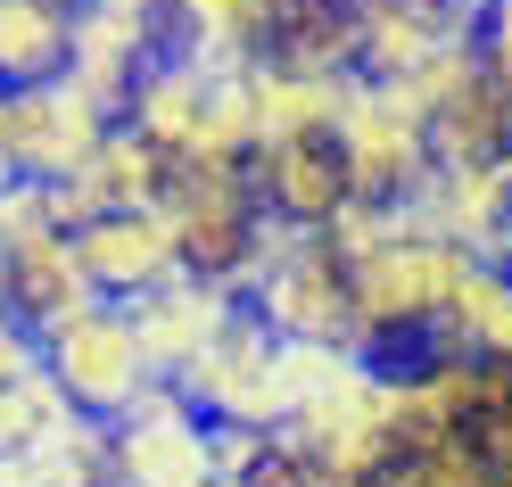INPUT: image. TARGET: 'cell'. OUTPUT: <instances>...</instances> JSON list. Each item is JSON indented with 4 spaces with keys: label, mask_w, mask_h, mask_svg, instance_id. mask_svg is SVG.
I'll list each match as a JSON object with an SVG mask.
<instances>
[{
    "label": "cell",
    "mask_w": 512,
    "mask_h": 487,
    "mask_svg": "<svg viewBox=\"0 0 512 487\" xmlns=\"http://www.w3.org/2000/svg\"><path fill=\"white\" fill-rule=\"evenodd\" d=\"M347 83H356V75H298V67H273V58H256V67H248L256 149H265V141H331Z\"/></svg>",
    "instance_id": "obj_21"
},
{
    "label": "cell",
    "mask_w": 512,
    "mask_h": 487,
    "mask_svg": "<svg viewBox=\"0 0 512 487\" xmlns=\"http://www.w3.org/2000/svg\"><path fill=\"white\" fill-rule=\"evenodd\" d=\"M223 75H240V67H207L199 50H157L141 67V83H133V100H124V124L182 166L190 141H199V124H207V108H215V91H223Z\"/></svg>",
    "instance_id": "obj_14"
},
{
    "label": "cell",
    "mask_w": 512,
    "mask_h": 487,
    "mask_svg": "<svg viewBox=\"0 0 512 487\" xmlns=\"http://www.w3.org/2000/svg\"><path fill=\"white\" fill-rule=\"evenodd\" d=\"M248 182H256V199H265V215L298 223V232H323V223L356 199L347 157L331 141H265L248 157Z\"/></svg>",
    "instance_id": "obj_16"
},
{
    "label": "cell",
    "mask_w": 512,
    "mask_h": 487,
    "mask_svg": "<svg viewBox=\"0 0 512 487\" xmlns=\"http://www.w3.org/2000/svg\"><path fill=\"white\" fill-rule=\"evenodd\" d=\"M281 438H290L306 463H323L339 487H372L380 471L397 463V438H389V372L372 364H347V380H331L314 405H298L281 421Z\"/></svg>",
    "instance_id": "obj_6"
},
{
    "label": "cell",
    "mask_w": 512,
    "mask_h": 487,
    "mask_svg": "<svg viewBox=\"0 0 512 487\" xmlns=\"http://www.w3.org/2000/svg\"><path fill=\"white\" fill-rule=\"evenodd\" d=\"M347 9H364V0H347Z\"/></svg>",
    "instance_id": "obj_37"
},
{
    "label": "cell",
    "mask_w": 512,
    "mask_h": 487,
    "mask_svg": "<svg viewBox=\"0 0 512 487\" xmlns=\"http://www.w3.org/2000/svg\"><path fill=\"white\" fill-rule=\"evenodd\" d=\"M248 314L273 339H339L356 347V273L331 256L323 232H281V248L265 256V273L248 281Z\"/></svg>",
    "instance_id": "obj_4"
},
{
    "label": "cell",
    "mask_w": 512,
    "mask_h": 487,
    "mask_svg": "<svg viewBox=\"0 0 512 487\" xmlns=\"http://www.w3.org/2000/svg\"><path fill=\"white\" fill-rule=\"evenodd\" d=\"M34 364H42V331H34V322H25L9 298H0V388H9V380H25Z\"/></svg>",
    "instance_id": "obj_30"
},
{
    "label": "cell",
    "mask_w": 512,
    "mask_h": 487,
    "mask_svg": "<svg viewBox=\"0 0 512 487\" xmlns=\"http://www.w3.org/2000/svg\"><path fill=\"white\" fill-rule=\"evenodd\" d=\"M67 413H75V405H67V388H58V380L34 364L25 380L0 388V454H34V446H42Z\"/></svg>",
    "instance_id": "obj_26"
},
{
    "label": "cell",
    "mask_w": 512,
    "mask_h": 487,
    "mask_svg": "<svg viewBox=\"0 0 512 487\" xmlns=\"http://www.w3.org/2000/svg\"><path fill=\"white\" fill-rule=\"evenodd\" d=\"M347 364H364V355H356V347H339V339H281V364H273L281 421H290L298 405H314L331 380H347Z\"/></svg>",
    "instance_id": "obj_27"
},
{
    "label": "cell",
    "mask_w": 512,
    "mask_h": 487,
    "mask_svg": "<svg viewBox=\"0 0 512 487\" xmlns=\"http://www.w3.org/2000/svg\"><path fill=\"white\" fill-rule=\"evenodd\" d=\"M430 157L438 166H512V83L479 67L430 116Z\"/></svg>",
    "instance_id": "obj_22"
},
{
    "label": "cell",
    "mask_w": 512,
    "mask_h": 487,
    "mask_svg": "<svg viewBox=\"0 0 512 487\" xmlns=\"http://www.w3.org/2000/svg\"><path fill=\"white\" fill-rule=\"evenodd\" d=\"M290 0H174L166 9V50H199L207 67H256L273 50Z\"/></svg>",
    "instance_id": "obj_17"
},
{
    "label": "cell",
    "mask_w": 512,
    "mask_h": 487,
    "mask_svg": "<svg viewBox=\"0 0 512 487\" xmlns=\"http://www.w3.org/2000/svg\"><path fill=\"white\" fill-rule=\"evenodd\" d=\"M83 0H0V91H34L75 67Z\"/></svg>",
    "instance_id": "obj_23"
},
{
    "label": "cell",
    "mask_w": 512,
    "mask_h": 487,
    "mask_svg": "<svg viewBox=\"0 0 512 487\" xmlns=\"http://www.w3.org/2000/svg\"><path fill=\"white\" fill-rule=\"evenodd\" d=\"M446 9H479V0H446Z\"/></svg>",
    "instance_id": "obj_35"
},
{
    "label": "cell",
    "mask_w": 512,
    "mask_h": 487,
    "mask_svg": "<svg viewBox=\"0 0 512 487\" xmlns=\"http://www.w3.org/2000/svg\"><path fill=\"white\" fill-rule=\"evenodd\" d=\"M372 487H488V454H479V438H446L422 454H397Z\"/></svg>",
    "instance_id": "obj_28"
},
{
    "label": "cell",
    "mask_w": 512,
    "mask_h": 487,
    "mask_svg": "<svg viewBox=\"0 0 512 487\" xmlns=\"http://www.w3.org/2000/svg\"><path fill=\"white\" fill-rule=\"evenodd\" d=\"M42 487H116V421L100 413H67L58 430L25 454Z\"/></svg>",
    "instance_id": "obj_25"
},
{
    "label": "cell",
    "mask_w": 512,
    "mask_h": 487,
    "mask_svg": "<svg viewBox=\"0 0 512 487\" xmlns=\"http://www.w3.org/2000/svg\"><path fill=\"white\" fill-rule=\"evenodd\" d=\"M479 9H446V0H364L356 9V75L405 83L413 67H430L446 42L471 34Z\"/></svg>",
    "instance_id": "obj_15"
},
{
    "label": "cell",
    "mask_w": 512,
    "mask_h": 487,
    "mask_svg": "<svg viewBox=\"0 0 512 487\" xmlns=\"http://www.w3.org/2000/svg\"><path fill=\"white\" fill-rule=\"evenodd\" d=\"M174 182V157L141 141L133 124H116V133L100 141V157L75 174V182H50V207H58V232H83V223L100 215H133V207H157Z\"/></svg>",
    "instance_id": "obj_12"
},
{
    "label": "cell",
    "mask_w": 512,
    "mask_h": 487,
    "mask_svg": "<svg viewBox=\"0 0 512 487\" xmlns=\"http://www.w3.org/2000/svg\"><path fill=\"white\" fill-rule=\"evenodd\" d=\"M422 355H496V364H512V265L504 256H471L463 265Z\"/></svg>",
    "instance_id": "obj_20"
},
{
    "label": "cell",
    "mask_w": 512,
    "mask_h": 487,
    "mask_svg": "<svg viewBox=\"0 0 512 487\" xmlns=\"http://www.w3.org/2000/svg\"><path fill=\"white\" fill-rule=\"evenodd\" d=\"M42 372L67 388L75 413H100V421H124V413L149 397V380H157L149 355H141L133 314H124L116 298L83 306L67 322H50V331H42Z\"/></svg>",
    "instance_id": "obj_3"
},
{
    "label": "cell",
    "mask_w": 512,
    "mask_h": 487,
    "mask_svg": "<svg viewBox=\"0 0 512 487\" xmlns=\"http://www.w3.org/2000/svg\"><path fill=\"white\" fill-rule=\"evenodd\" d=\"M166 215L182 232V265L223 281V289H240V298H248V281L265 273V256L281 248V232H290L281 215H265L248 166H174Z\"/></svg>",
    "instance_id": "obj_1"
},
{
    "label": "cell",
    "mask_w": 512,
    "mask_h": 487,
    "mask_svg": "<svg viewBox=\"0 0 512 487\" xmlns=\"http://www.w3.org/2000/svg\"><path fill=\"white\" fill-rule=\"evenodd\" d=\"M75 248H83L91 289H100V298H116V306H133V298H149V289H166L174 273H190V265H182V232H174L166 199H157V207H133V215H100V223H83Z\"/></svg>",
    "instance_id": "obj_10"
},
{
    "label": "cell",
    "mask_w": 512,
    "mask_h": 487,
    "mask_svg": "<svg viewBox=\"0 0 512 487\" xmlns=\"http://www.w3.org/2000/svg\"><path fill=\"white\" fill-rule=\"evenodd\" d=\"M273 364H281V339L256 322L248 306L223 322V339L190 364L174 388L207 421H248V430H281V397H273Z\"/></svg>",
    "instance_id": "obj_9"
},
{
    "label": "cell",
    "mask_w": 512,
    "mask_h": 487,
    "mask_svg": "<svg viewBox=\"0 0 512 487\" xmlns=\"http://www.w3.org/2000/svg\"><path fill=\"white\" fill-rule=\"evenodd\" d=\"M157 50H166L157 25L108 9V0H83V9H75V67H67V75L91 83V91L124 116V100H133V83H141V67H149Z\"/></svg>",
    "instance_id": "obj_19"
},
{
    "label": "cell",
    "mask_w": 512,
    "mask_h": 487,
    "mask_svg": "<svg viewBox=\"0 0 512 487\" xmlns=\"http://www.w3.org/2000/svg\"><path fill=\"white\" fill-rule=\"evenodd\" d=\"M0 298H9L34 331H50V322H67L83 306H100V289H91L83 273V248L75 232H50V240H25L9 248V265H0Z\"/></svg>",
    "instance_id": "obj_18"
},
{
    "label": "cell",
    "mask_w": 512,
    "mask_h": 487,
    "mask_svg": "<svg viewBox=\"0 0 512 487\" xmlns=\"http://www.w3.org/2000/svg\"><path fill=\"white\" fill-rule=\"evenodd\" d=\"M463 265L471 256L455 240L422 232V223H405L380 256H364L356 265V355H405L413 339H430Z\"/></svg>",
    "instance_id": "obj_2"
},
{
    "label": "cell",
    "mask_w": 512,
    "mask_h": 487,
    "mask_svg": "<svg viewBox=\"0 0 512 487\" xmlns=\"http://www.w3.org/2000/svg\"><path fill=\"white\" fill-rule=\"evenodd\" d=\"M331 149L347 157V182L356 199H380V207H413V190L430 182V124L413 116L389 83L356 75L339 100V124H331Z\"/></svg>",
    "instance_id": "obj_5"
},
{
    "label": "cell",
    "mask_w": 512,
    "mask_h": 487,
    "mask_svg": "<svg viewBox=\"0 0 512 487\" xmlns=\"http://www.w3.org/2000/svg\"><path fill=\"white\" fill-rule=\"evenodd\" d=\"M479 454H488V471H496V479H512V405L488 421V430H479Z\"/></svg>",
    "instance_id": "obj_32"
},
{
    "label": "cell",
    "mask_w": 512,
    "mask_h": 487,
    "mask_svg": "<svg viewBox=\"0 0 512 487\" xmlns=\"http://www.w3.org/2000/svg\"><path fill=\"white\" fill-rule=\"evenodd\" d=\"M116 124H124V116H116L91 83H75V75L34 83V91H9L17 174H34V182H75L91 157H100V141L116 133Z\"/></svg>",
    "instance_id": "obj_8"
},
{
    "label": "cell",
    "mask_w": 512,
    "mask_h": 487,
    "mask_svg": "<svg viewBox=\"0 0 512 487\" xmlns=\"http://www.w3.org/2000/svg\"><path fill=\"white\" fill-rule=\"evenodd\" d=\"M0 487H42V479H34V463H25V454H0Z\"/></svg>",
    "instance_id": "obj_34"
},
{
    "label": "cell",
    "mask_w": 512,
    "mask_h": 487,
    "mask_svg": "<svg viewBox=\"0 0 512 487\" xmlns=\"http://www.w3.org/2000/svg\"><path fill=\"white\" fill-rule=\"evenodd\" d=\"M0 265H9V248H0Z\"/></svg>",
    "instance_id": "obj_38"
},
{
    "label": "cell",
    "mask_w": 512,
    "mask_h": 487,
    "mask_svg": "<svg viewBox=\"0 0 512 487\" xmlns=\"http://www.w3.org/2000/svg\"><path fill=\"white\" fill-rule=\"evenodd\" d=\"M240 306H248L240 289H223V281H207V273H174L166 289L133 298L124 314H133V331H141L149 372H157V380H182V372L223 339V322H232Z\"/></svg>",
    "instance_id": "obj_11"
},
{
    "label": "cell",
    "mask_w": 512,
    "mask_h": 487,
    "mask_svg": "<svg viewBox=\"0 0 512 487\" xmlns=\"http://www.w3.org/2000/svg\"><path fill=\"white\" fill-rule=\"evenodd\" d=\"M0 182H17V133H9V91H0Z\"/></svg>",
    "instance_id": "obj_33"
},
{
    "label": "cell",
    "mask_w": 512,
    "mask_h": 487,
    "mask_svg": "<svg viewBox=\"0 0 512 487\" xmlns=\"http://www.w3.org/2000/svg\"><path fill=\"white\" fill-rule=\"evenodd\" d=\"M471 34H479V67L512 83V0H479Z\"/></svg>",
    "instance_id": "obj_31"
},
{
    "label": "cell",
    "mask_w": 512,
    "mask_h": 487,
    "mask_svg": "<svg viewBox=\"0 0 512 487\" xmlns=\"http://www.w3.org/2000/svg\"><path fill=\"white\" fill-rule=\"evenodd\" d=\"M265 58L298 75H356V9L347 0H290Z\"/></svg>",
    "instance_id": "obj_24"
},
{
    "label": "cell",
    "mask_w": 512,
    "mask_h": 487,
    "mask_svg": "<svg viewBox=\"0 0 512 487\" xmlns=\"http://www.w3.org/2000/svg\"><path fill=\"white\" fill-rule=\"evenodd\" d=\"M413 223L463 256H504L512 265V166H430L413 190Z\"/></svg>",
    "instance_id": "obj_13"
},
{
    "label": "cell",
    "mask_w": 512,
    "mask_h": 487,
    "mask_svg": "<svg viewBox=\"0 0 512 487\" xmlns=\"http://www.w3.org/2000/svg\"><path fill=\"white\" fill-rule=\"evenodd\" d=\"M50 232H58L50 182H34V174L0 182V248H25V240H50Z\"/></svg>",
    "instance_id": "obj_29"
},
{
    "label": "cell",
    "mask_w": 512,
    "mask_h": 487,
    "mask_svg": "<svg viewBox=\"0 0 512 487\" xmlns=\"http://www.w3.org/2000/svg\"><path fill=\"white\" fill-rule=\"evenodd\" d=\"M488 487H512V479H496V471H488Z\"/></svg>",
    "instance_id": "obj_36"
},
{
    "label": "cell",
    "mask_w": 512,
    "mask_h": 487,
    "mask_svg": "<svg viewBox=\"0 0 512 487\" xmlns=\"http://www.w3.org/2000/svg\"><path fill=\"white\" fill-rule=\"evenodd\" d=\"M116 487H215V421L174 380H149L116 421Z\"/></svg>",
    "instance_id": "obj_7"
}]
</instances>
